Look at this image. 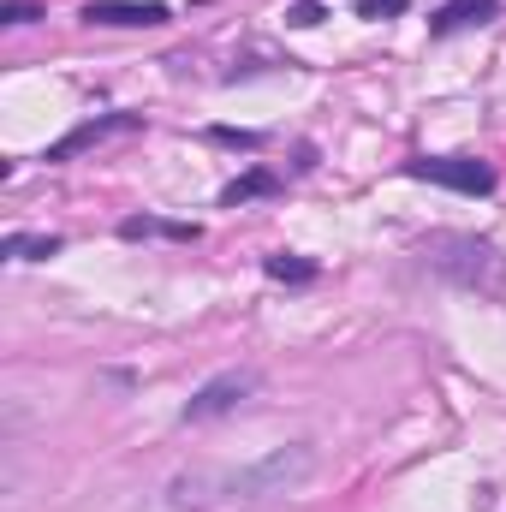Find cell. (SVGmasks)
<instances>
[{
    "mask_svg": "<svg viewBox=\"0 0 506 512\" xmlns=\"http://www.w3.org/2000/svg\"><path fill=\"white\" fill-rule=\"evenodd\" d=\"M310 471V447H292V453H268L262 465H245V471H185L167 495L173 507H251V501H268V495H286L298 477Z\"/></svg>",
    "mask_w": 506,
    "mask_h": 512,
    "instance_id": "obj_1",
    "label": "cell"
},
{
    "mask_svg": "<svg viewBox=\"0 0 506 512\" xmlns=\"http://www.w3.org/2000/svg\"><path fill=\"white\" fill-rule=\"evenodd\" d=\"M423 256H429V268L453 274L459 286H495V280H501V256H495V245L465 239V233H435V239H423Z\"/></svg>",
    "mask_w": 506,
    "mask_h": 512,
    "instance_id": "obj_2",
    "label": "cell"
},
{
    "mask_svg": "<svg viewBox=\"0 0 506 512\" xmlns=\"http://www.w3.org/2000/svg\"><path fill=\"white\" fill-rule=\"evenodd\" d=\"M411 179H429V185H447V191H465V197H483L495 191V167L489 161H471V155H417L405 161Z\"/></svg>",
    "mask_w": 506,
    "mask_h": 512,
    "instance_id": "obj_3",
    "label": "cell"
},
{
    "mask_svg": "<svg viewBox=\"0 0 506 512\" xmlns=\"http://www.w3.org/2000/svg\"><path fill=\"white\" fill-rule=\"evenodd\" d=\"M256 393V370H227V376H215V382H203L191 393V405H185V423H209V417H227L239 399H251Z\"/></svg>",
    "mask_w": 506,
    "mask_h": 512,
    "instance_id": "obj_4",
    "label": "cell"
},
{
    "mask_svg": "<svg viewBox=\"0 0 506 512\" xmlns=\"http://www.w3.org/2000/svg\"><path fill=\"white\" fill-rule=\"evenodd\" d=\"M167 18L173 12L161 0H90L84 6V24H114V30H155Z\"/></svg>",
    "mask_w": 506,
    "mask_h": 512,
    "instance_id": "obj_5",
    "label": "cell"
},
{
    "mask_svg": "<svg viewBox=\"0 0 506 512\" xmlns=\"http://www.w3.org/2000/svg\"><path fill=\"white\" fill-rule=\"evenodd\" d=\"M137 126V114H108V120H84L78 131H66L54 149H48V161H66V155H78V149H90V143H102V137H114V131H131Z\"/></svg>",
    "mask_w": 506,
    "mask_h": 512,
    "instance_id": "obj_6",
    "label": "cell"
},
{
    "mask_svg": "<svg viewBox=\"0 0 506 512\" xmlns=\"http://www.w3.org/2000/svg\"><path fill=\"white\" fill-rule=\"evenodd\" d=\"M501 12V0H447L435 18H429V30L435 36H453V30H471V24H489Z\"/></svg>",
    "mask_w": 506,
    "mask_h": 512,
    "instance_id": "obj_7",
    "label": "cell"
},
{
    "mask_svg": "<svg viewBox=\"0 0 506 512\" xmlns=\"http://www.w3.org/2000/svg\"><path fill=\"white\" fill-rule=\"evenodd\" d=\"M274 191H280V179H274L268 167H251L245 179H233V185L221 191V203H227V209H239V203H251V197H274Z\"/></svg>",
    "mask_w": 506,
    "mask_h": 512,
    "instance_id": "obj_8",
    "label": "cell"
},
{
    "mask_svg": "<svg viewBox=\"0 0 506 512\" xmlns=\"http://www.w3.org/2000/svg\"><path fill=\"white\" fill-rule=\"evenodd\" d=\"M262 274H268V280H292V286H304V280H316V262L274 251V256H262Z\"/></svg>",
    "mask_w": 506,
    "mask_h": 512,
    "instance_id": "obj_9",
    "label": "cell"
},
{
    "mask_svg": "<svg viewBox=\"0 0 506 512\" xmlns=\"http://www.w3.org/2000/svg\"><path fill=\"white\" fill-rule=\"evenodd\" d=\"M54 251H60L54 233H36V239H30V233H12V239H6V256H18V262H42V256H54Z\"/></svg>",
    "mask_w": 506,
    "mask_h": 512,
    "instance_id": "obj_10",
    "label": "cell"
},
{
    "mask_svg": "<svg viewBox=\"0 0 506 512\" xmlns=\"http://www.w3.org/2000/svg\"><path fill=\"white\" fill-rule=\"evenodd\" d=\"M120 233H126V239H143V233H167V239H197V227H167V221H126Z\"/></svg>",
    "mask_w": 506,
    "mask_h": 512,
    "instance_id": "obj_11",
    "label": "cell"
},
{
    "mask_svg": "<svg viewBox=\"0 0 506 512\" xmlns=\"http://www.w3.org/2000/svg\"><path fill=\"white\" fill-rule=\"evenodd\" d=\"M36 18H42L36 0H6V6H0V24H36Z\"/></svg>",
    "mask_w": 506,
    "mask_h": 512,
    "instance_id": "obj_12",
    "label": "cell"
},
{
    "mask_svg": "<svg viewBox=\"0 0 506 512\" xmlns=\"http://www.w3.org/2000/svg\"><path fill=\"white\" fill-rule=\"evenodd\" d=\"M286 24H292V30H310V24H322V0H298V6L286 12Z\"/></svg>",
    "mask_w": 506,
    "mask_h": 512,
    "instance_id": "obj_13",
    "label": "cell"
},
{
    "mask_svg": "<svg viewBox=\"0 0 506 512\" xmlns=\"http://www.w3.org/2000/svg\"><path fill=\"white\" fill-rule=\"evenodd\" d=\"M411 0H358V18H399Z\"/></svg>",
    "mask_w": 506,
    "mask_h": 512,
    "instance_id": "obj_14",
    "label": "cell"
},
{
    "mask_svg": "<svg viewBox=\"0 0 506 512\" xmlns=\"http://www.w3.org/2000/svg\"><path fill=\"white\" fill-rule=\"evenodd\" d=\"M215 137H221V143H239V149H256V143H262L256 131H227V126H215Z\"/></svg>",
    "mask_w": 506,
    "mask_h": 512,
    "instance_id": "obj_15",
    "label": "cell"
}]
</instances>
